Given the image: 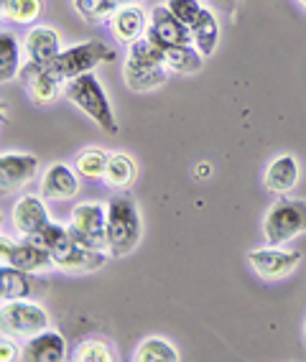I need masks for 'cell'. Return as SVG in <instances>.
<instances>
[{
  "instance_id": "1",
  "label": "cell",
  "mask_w": 306,
  "mask_h": 362,
  "mask_svg": "<svg viewBox=\"0 0 306 362\" xmlns=\"http://www.w3.org/2000/svg\"><path fill=\"white\" fill-rule=\"evenodd\" d=\"M64 98L77 107L85 117H90L92 123L98 125L107 136H117V117L112 110V100L107 98V92L102 87V79L98 77V71H87L79 77L69 79L64 84Z\"/></svg>"
},
{
  "instance_id": "2",
  "label": "cell",
  "mask_w": 306,
  "mask_h": 362,
  "mask_svg": "<svg viewBox=\"0 0 306 362\" xmlns=\"http://www.w3.org/2000/svg\"><path fill=\"white\" fill-rule=\"evenodd\" d=\"M143 240V217L131 194L117 192L107 199V252L112 258L131 255Z\"/></svg>"
},
{
  "instance_id": "3",
  "label": "cell",
  "mask_w": 306,
  "mask_h": 362,
  "mask_svg": "<svg viewBox=\"0 0 306 362\" xmlns=\"http://www.w3.org/2000/svg\"><path fill=\"white\" fill-rule=\"evenodd\" d=\"M306 235V199L301 197H276L263 214V238L268 245H288Z\"/></svg>"
},
{
  "instance_id": "4",
  "label": "cell",
  "mask_w": 306,
  "mask_h": 362,
  "mask_svg": "<svg viewBox=\"0 0 306 362\" xmlns=\"http://www.w3.org/2000/svg\"><path fill=\"white\" fill-rule=\"evenodd\" d=\"M117 49L105 41H79V44L66 46L64 52L59 54L57 62L46 69L52 71L59 82H69V79L79 77V74H87V71H95L100 64H107V62H115Z\"/></svg>"
},
{
  "instance_id": "5",
  "label": "cell",
  "mask_w": 306,
  "mask_h": 362,
  "mask_svg": "<svg viewBox=\"0 0 306 362\" xmlns=\"http://www.w3.org/2000/svg\"><path fill=\"white\" fill-rule=\"evenodd\" d=\"M66 227L79 245L107 250V202H79L69 214Z\"/></svg>"
},
{
  "instance_id": "6",
  "label": "cell",
  "mask_w": 306,
  "mask_h": 362,
  "mask_svg": "<svg viewBox=\"0 0 306 362\" xmlns=\"http://www.w3.org/2000/svg\"><path fill=\"white\" fill-rule=\"evenodd\" d=\"M0 324L6 334L28 339L46 327H52V319L36 298H13V301H3L0 306Z\"/></svg>"
},
{
  "instance_id": "7",
  "label": "cell",
  "mask_w": 306,
  "mask_h": 362,
  "mask_svg": "<svg viewBox=\"0 0 306 362\" xmlns=\"http://www.w3.org/2000/svg\"><path fill=\"white\" fill-rule=\"evenodd\" d=\"M23 52H26V66H23V77L36 74L57 62V57L64 52V41L61 33L49 23H33L23 33Z\"/></svg>"
},
{
  "instance_id": "8",
  "label": "cell",
  "mask_w": 306,
  "mask_h": 362,
  "mask_svg": "<svg viewBox=\"0 0 306 362\" xmlns=\"http://www.w3.org/2000/svg\"><path fill=\"white\" fill-rule=\"evenodd\" d=\"M304 260V252L296 247H283V245H268L266 247H253L248 252V265L250 271L263 281H281L288 279L291 273H296V268Z\"/></svg>"
},
{
  "instance_id": "9",
  "label": "cell",
  "mask_w": 306,
  "mask_h": 362,
  "mask_svg": "<svg viewBox=\"0 0 306 362\" xmlns=\"http://www.w3.org/2000/svg\"><path fill=\"white\" fill-rule=\"evenodd\" d=\"M52 258L57 271L66 273V276H87V273L100 271L112 255L107 250H95V247L79 245L72 235H66L64 240H59V245L52 250Z\"/></svg>"
},
{
  "instance_id": "10",
  "label": "cell",
  "mask_w": 306,
  "mask_h": 362,
  "mask_svg": "<svg viewBox=\"0 0 306 362\" xmlns=\"http://www.w3.org/2000/svg\"><path fill=\"white\" fill-rule=\"evenodd\" d=\"M0 263H11L20 271H28V273H49V271H57V265H54L52 252L39 247L36 243L31 240L20 238V240H11L8 235L0 238Z\"/></svg>"
},
{
  "instance_id": "11",
  "label": "cell",
  "mask_w": 306,
  "mask_h": 362,
  "mask_svg": "<svg viewBox=\"0 0 306 362\" xmlns=\"http://www.w3.org/2000/svg\"><path fill=\"white\" fill-rule=\"evenodd\" d=\"M146 39L153 41L158 49H174V46H187L192 44V28L184 23L182 18H176L169 8L156 6L151 11L148 21V31H146Z\"/></svg>"
},
{
  "instance_id": "12",
  "label": "cell",
  "mask_w": 306,
  "mask_h": 362,
  "mask_svg": "<svg viewBox=\"0 0 306 362\" xmlns=\"http://www.w3.org/2000/svg\"><path fill=\"white\" fill-rule=\"evenodd\" d=\"M41 174V163L33 153L6 151L0 156V189L3 194H13Z\"/></svg>"
},
{
  "instance_id": "13",
  "label": "cell",
  "mask_w": 306,
  "mask_h": 362,
  "mask_svg": "<svg viewBox=\"0 0 306 362\" xmlns=\"http://www.w3.org/2000/svg\"><path fill=\"white\" fill-rule=\"evenodd\" d=\"M148 21L151 13L141 3H123L112 11V16L105 23H107V31L112 33V39L117 44L128 46L133 41L143 39L146 31H148Z\"/></svg>"
},
{
  "instance_id": "14",
  "label": "cell",
  "mask_w": 306,
  "mask_h": 362,
  "mask_svg": "<svg viewBox=\"0 0 306 362\" xmlns=\"http://www.w3.org/2000/svg\"><path fill=\"white\" fill-rule=\"evenodd\" d=\"M46 197L33 194V192H26L20 194L18 199L13 202L11 207V227L20 238H28V235L39 233L46 222H52V214H49V207H46Z\"/></svg>"
},
{
  "instance_id": "15",
  "label": "cell",
  "mask_w": 306,
  "mask_h": 362,
  "mask_svg": "<svg viewBox=\"0 0 306 362\" xmlns=\"http://www.w3.org/2000/svg\"><path fill=\"white\" fill-rule=\"evenodd\" d=\"M79 179H82V176L77 174V168H74L72 163L54 161L52 166H46L44 174H41L39 192L49 202H69L79 194Z\"/></svg>"
},
{
  "instance_id": "16",
  "label": "cell",
  "mask_w": 306,
  "mask_h": 362,
  "mask_svg": "<svg viewBox=\"0 0 306 362\" xmlns=\"http://www.w3.org/2000/svg\"><path fill=\"white\" fill-rule=\"evenodd\" d=\"M301 179V163L296 156L281 153L271 158L263 171V187L271 197H288Z\"/></svg>"
},
{
  "instance_id": "17",
  "label": "cell",
  "mask_w": 306,
  "mask_h": 362,
  "mask_svg": "<svg viewBox=\"0 0 306 362\" xmlns=\"http://www.w3.org/2000/svg\"><path fill=\"white\" fill-rule=\"evenodd\" d=\"M69 357L66 337L54 327L23 339V362H64Z\"/></svg>"
},
{
  "instance_id": "18",
  "label": "cell",
  "mask_w": 306,
  "mask_h": 362,
  "mask_svg": "<svg viewBox=\"0 0 306 362\" xmlns=\"http://www.w3.org/2000/svg\"><path fill=\"white\" fill-rule=\"evenodd\" d=\"M44 281L39 273L20 271L11 263H0V298L13 301V298H33L39 291H44Z\"/></svg>"
},
{
  "instance_id": "19",
  "label": "cell",
  "mask_w": 306,
  "mask_h": 362,
  "mask_svg": "<svg viewBox=\"0 0 306 362\" xmlns=\"http://www.w3.org/2000/svg\"><path fill=\"white\" fill-rule=\"evenodd\" d=\"M26 66V52H23V39H18L11 28L0 31V79L3 84L13 82L23 74Z\"/></svg>"
},
{
  "instance_id": "20",
  "label": "cell",
  "mask_w": 306,
  "mask_h": 362,
  "mask_svg": "<svg viewBox=\"0 0 306 362\" xmlns=\"http://www.w3.org/2000/svg\"><path fill=\"white\" fill-rule=\"evenodd\" d=\"M171 71L166 66H138V64H123V79L125 87L131 92H153L161 84H166Z\"/></svg>"
},
{
  "instance_id": "21",
  "label": "cell",
  "mask_w": 306,
  "mask_h": 362,
  "mask_svg": "<svg viewBox=\"0 0 306 362\" xmlns=\"http://www.w3.org/2000/svg\"><path fill=\"white\" fill-rule=\"evenodd\" d=\"M192 44L202 52L204 59L215 57L217 46H220V18L212 8H204L202 18L192 26Z\"/></svg>"
},
{
  "instance_id": "22",
  "label": "cell",
  "mask_w": 306,
  "mask_h": 362,
  "mask_svg": "<svg viewBox=\"0 0 306 362\" xmlns=\"http://www.w3.org/2000/svg\"><path fill=\"white\" fill-rule=\"evenodd\" d=\"M163 64H166V69H169L171 74H182V77H189V74L202 71L204 57H202V52H199L194 44L174 46V49H166V52H163Z\"/></svg>"
},
{
  "instance_id": "23",
  "label": "cell",
  "mask_w": 306,
  "mask_h": 362,
  "mask_svg": "<svg viewBox=\"0 0 306 362\" xmlns=\"http://www.w3.org/2000/svg\"><path fill=\"white\" fill-rule=\"evenodd\" d=\"M107 163H110V153L102 151L100 146H87V148L77 151L72 166L77 168V174L87 181H102L105 171H107Z\"/></svg>"
},
{
  "instance_id": "24",
  "label": "cell",
  "mask_w": 306,
  "mask_h": 362,
  "mask_svg": "<svg viewBox=\"0 0 306 362\" xmlns=\"http://www.w3.org/2000/svg\"><path fill=\"white\" fill-rule=\"evenodd\" d=\"M26 79V92L28 98L36 105H52L54 100L64 92V82H59L49 69H41L36 74H28Z\"/></svg>"
},
{
  "instance_id": "25",
  "label": "cell",
  "mask_w": 306,
  "mask_h": 362,
  "mask_svg": "<svg viewBox=\"0 0 306 362\" xmlns=\"http://www.w3.org/2000/svg\"><path fill=\"white\" fill-rule=\"evenodd\" d=\"M138 176V163L133 156L128 153H112L110 163H107V171H105V187L115 189V192H123L136 181Z\"/></svg>"
},
{
  "instance_id": "26",
  "label": "cell",
  "mask_w": 306,
  "mask_h": 362,
  "mask_svg": "<svg viewBox=\"0 0 306 362\" xmlns=\"http://www.w3.org/2000/svg\"><path fill=\"white\" fill-rule=\"evenodd\" d=\"M0 13L11 23L33 26L44 13V0H0Z\"/></svg>"
},
{
  "instance_id": "27",
  "label": "cell",
  "mask_w": 306,
  "mask_h": 362,
  "mask_svg": "<svg viewBox=\"0 0 306 362\" xmlns=\"http://www.w3.org/2000/svg\"><path fill=\"white\" fill-rule=\"evenodd\" d=\"M133 360L136 362H179L182 355H179V349H176L169 339H163V337H148V339H143V342L136 347Z\"/></svg>"
},
{
  "instance_id": "28",
  "label": "cell",
  "mask_w": 306,
  "mask_h": 362,
  "mask_svg": "<svg viewBox=\"0 0 306 362\" xmlns=\"http://www.w3.org/2000/svg\"><path fill=\"white\" fill-rule=\"evenodd\" d=\"M125 64H138V66H166L163 64V49H158L153 41L143 39L128 44L125 52Z\"/></svg>"
},
{
  "instance_id": "29",
  "label": "cell",
  "mask_w": 306,
  "mask_h": 362,
  "mask_svg": "<svg viewBox=\"0 0 306 362\" xmlns=\"http://www.w3.org/2000/svg\"><path fill=\"white\" fill-rule=\"evenodd\" d=\"M117 6H123V3L120 0H72V8L87 23H105Z\"/></svg>"
},
{
  "instance_id": "30",
  "label": "cell",
  "mask_w": 306,
  "mask_h": 362,
  "mask_svg": "<svg viewBox=\"0 0 306 362\" xmlns=\"http://www.w3.org/2000/svg\"><path fill=\"white\" fill-rule=\"evenodd\" d=\"M72 357L77 362H112L115 360V352L102 339H85V342L74 349Z\"/></svg>"
},
{
  "instance_id": "31",
  "label": "cell",
  "mask_w": 306,
  "mask_h": 362,
  "mask_svg": "<svg viewBox=\"0 0 306 362\" xmlns=\"http://www.w3.org/2000/svg\"><path fill=\"white\" fill-rule=\"evenodd\" d=\"M163 6L169 8L176 18H182L189 28L202 18L204 8H207L202 0H163Z\"/></svg>"
},
{
  "instance_id": "32",
  "label": "cell",
  "mask_w": 306,
  "mask_h": 362,
  "mask_svg": "<svg viewBox=\"0 0 306 362\" xmlns=\"http://www.w3.org/2000/svg\"><path fill=\"white\" fill-rule=\"evenodd\" d=\"M66 235H69V227L66 225H59V222H46L44 227H41L39 233H33V235H28L26 240H31V243H36L39 247H44V250H49L52 252L54 247L59 245V240H64Z\"/></svg>"
},
{
  "instance_id": "33",
  "label": "cell",
  "mask_w": 306,
  "mask_h": 362,
  "mask_svg": "<svg viewBox=\"0 0 306 362\" xmlns=\"http://www.w3.org/2000/svg\"><path fill=\"white\" fill-rule=\"evenodd\" d=\"M18 337L13 334H6L0 337V360L3 362H16V360H23V344L16 342Z\"/></svg>"
},
{
  "instance_id": "34",
  "label": "cell",
  "mask_w": 306,
  "mask_h": 362,
  "mask_svg": "<svg viewBox=\"0 0 306 362\" xmlns=\"http://www.w3.org/2000/svg\"><path fill=\"white\" fill-rule=\"evenodd\" d=\"M212 176V163L209 161H199L194 166V179H199V181H204V179H209Z\"/></svg>"
},
{
  "instance_id": "35",
  "label": "cell",
  "mask_w": 306,
  "mask_h": 362,
  "mask_svg": "<svg viewBox=\"0 0 306 362\" xmlns=\"http://www.w3.org/2000/svg\"><path fill=\"white\" fill-rule=\"evenodd\" d=\"M209 3H215V6H220V8H233L237 0H209Z\"/></svg>"
},
{
  "instance_id": "36",
  "label": "cell",
  "mask_w": 306,
  "mask_h": 362,
  "mask_svg": "<svg viewBox=\"0 0 306 362\" xmlns=\"http://www.w3.org/2000/svg\"><path fill=\"white\" fill-rule=\"evenodd\" d=\"M296 3H299V6H301V8H304V11H306V0H296Z\"/></svg>"
},
{
  "instance_id": "37",
  "label": "cell",
  "mask_w": 306,
  "mask_h": 362,
  "mask_svg": "<svg viewBox=\"0 0 306 362\" xmlns=\"http://www.w3.org/2000/svg\"><path fill=\"white\" fill-rule=\"evenodd\" d=\"M120 3H141V0H120Z\"/></svg>"
},
{
  "instance_id": "38",
  "label": "cell",
  "mask_w": 306,
  "mask_h": 362,
  "mask_svg": "<svg viewBox=\"0 0 306 362\" xmlns=\"http://www.w3.org/2000/svg\"><path fill=\"white\" fill-rule=\"evenodd\" d=\"M304 337H306V322H304Z\"/></svg>"
}]
</instances>
